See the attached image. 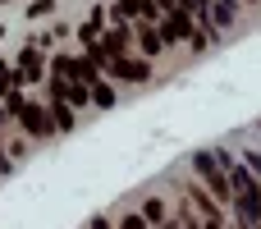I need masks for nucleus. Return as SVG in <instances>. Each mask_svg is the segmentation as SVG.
Segmentation results:
<instances>
[{"label":"nucleus","instance_id":"obj_1","mask_svg":"<svg viewBox=\"0 0 261 229\" xmlns=\"http://www.w3.org/2000/svg\"><path fill=\"white\" fill-rule=\"evenodd\" d=\"M229 184H234V202H239V220L257 225L261 220V184L248 165H229Z\"/></svg>","mask_w":261,"mask_h":229},{"label":"nucleus","instance_id":"obj_2","mask_svg":"<svg viewBox=\"0 0 261 229\" xmlns=\"http://www.w3.org/2000/svg\"><path fill=\"white\" fill-rule=\"evenodd\" d=\"M193 170L206 179V188H211V197H216V202H234V184H229V174L220 170L216 151H197V156H193Z\"/></svg>","mask_w":261,"mask_h":229},{"label":"nucleus","instance_id":"obj_3","mask_svg":"<svg viewBox=\"0 0 261 229\" xmlns=\"http://www.w3.org/2000/svg\"><path fill=\"white\" fill-rule=\"evenodd\" d=\"M9 115H14V119L23 124V133H32V138H50V133H55L50 110H41V106L23 101V96H9Z\"/></svg>","mask_w":261,"mask_h":229},{"label":"nucleus","instance_id":"obj_4","mask_svg":"<svg viewBox=\"0 0 261 229\" xmlns=\"http://www.w3.org/2000/svg\"><path fill=\"white\" fill-rule=\"evenodd\" d=\"M106 69H110V73H115L119 83H147V78H151V64H147V60H128V55L110 60Z\"/></svg>","mask_w":261,"mask_h":229},{"label":"nucleus","instance_id":"obj_5","mask_svg":"<svg viewBox=\"0 0 261 229\" xmlns=\"http://www.w3.org/2000/svg\"><path fill=\"white\" fill-rule=\"evenodd\" d=\"M161 37H165V41L193 37V18H188V9H184V5H174V9L165 14V28H161Z\"/></svg>","mask_w":261,"mask_h":229},{"label":"nucleus","instance_id":"obj_6","mask_svg":"<svg viewBox=\"0 0 261 229\" xmlns=\"http://www.w3.org/2000/svg\"><path fill=\"white\" fill-rule=\"evenodd\" d=\"M115 14H119V18H156V5H151V0H119Z\"/></svg>","mask_w":261,"mask_h":229},{"label":"nucleus","instance_id":"obj_7","mask_svg":"<svg viewBox=\"0 0 261 229\" xmlns=\"http://www.w3.org/2000/svg\"><path fill=\"white\" fill-rule=\"evenodd\" d=\"M138 46H142V55L151 60V55H161V50H165V37H161L156 28H147V23H142V28H138Z\"/></svg>","mask_w":261,"mask_h":229},{"label":"nucleus","instance_id":"obj_8","mask_svg":"<svg viewBox=\"0 0 261 229\" xmlns=\"http://www.w3.org/2000/svg\"><path fill=\"white\" fill-rule=\"evenodd\" d=\"M50 124H55L60 133H69V129H73V110H69V101H60V96L50 101Z\"/></svg>","mask_w":261,"mask_h":229},{"label":"nucleus","instance_id":"obj_9","mask_svg":"<svg viewBox=\"0 0 261 229\" xmlns=\"http://www.w3.org/2000/svg\"><path fill=\"white\" fill-rule=\"evenodd\" d=\"M193 202H197V211L206 216V225H220V202H216V197H206L202 188H193Z\"/></svg>","mask_w":261,"mask_h":229},{"label":"nucleus","instance_id":"obj_10","mask_svg":"<svg viewBox=\"0 0 261 229\" xmlns=\"http://www.w3.org/2000/svg\"><path fill=\"white\" fill-rule=\"evenodd\" d=\"M234 14H239V0H216V18H211V28H229Z\"/></svg>","mask_w":261,"mask_h":229},{"label":"nucleus","instance_id":"obj_11","mask_svg":"<svg viewBox=\"0 0 261 229\" xmlns=\"http://www.w3.org/2000/svg\"><path fill=\"white\" fill-rule=\"evenodd\" d=\"M18 78H28V83L41 78V55H37V50H23V69H18Z\"/></svg>","mask_w":261,"mask_h":229},{"label":"nucleus","instance_id":"obj_12","mask_svg":"<svg viewBox=\"0 0 261 229\" xmlns=\"http://www.w3.org/2000/svg\"><path fill=\"white\" fill-rule=\"evenodd\" d=\"M142 216H147V220H156V225H161V220H165V202H161V197H151V202H147V207H142Z\"/></svg>","mask_w":261,"mask_h":229},{"label":"nucleus","instance_id":"obj_13","mask_svg":"<svg viewBox=\"0 0 261 229\" xmlns=\"http://www.w3.org/2000/svg\"><path fill=\"white\" fill-rule=\"evenodd\" d=\"M92 101H96V106H110V101H115V92H110L106 83H92Z\"/></svg>","mask_w":261,"mask_h":229},{"label":"nucleus","instance_id":"obj_14","mask_svg":"<svg viewBox=\"0 0 261 229\" xmlns=\"http://www.w3.org/2000/svg\"><path fill=\"white\" fill-rule=\"evenodd\" d=\"M119 229H147V216H138V211H128V216L119 220Z\"/></svg>","mask_w":261,"mask_h":229},{"label":"nucleus","instance_id":"obj_15","mask_svg":"<svg viewBox=\"0 0 261 229\" xmlns=\"http://www.w3.org/2000/svg\"><path fill=\"white\" fill-rule=\"evenodd\" d=\"M5 87H9V69L0 64V92H5Z\"/></svg>","mask_w":261,"mask_h":229},{"label":"nucleus","instance_id":"obj_16","mask_svg":"<svg viewBox=\"0 0 261 229\" xmlns=\"http://www.w3.org/2000/svg\"><path fill=\"white\" fill-rule=\"evenodd\" d=\"M92 229H110V220H101V216H96V220H92Z\"/></svg>","mask_w":261,"mask_h":229},{"label":"nucleus","instance_id":"obj_17","mask_svg":"<svg viewBox=\"0 0 261 229\" xmlns=\"http://www.w3.org/2000/svg\"><path fill=\"white\" fill-rule=\"evenodd\" d=\"M202 229H225V225H202Z\"/></svg>","mask_w":261,"mask_h":229},{"label":"nucleus","instance_id":"obj_18","mask_svg":"<svg viewBox=\"0 0 261 229\" xmlns=\"http://www.w3.org/2000/svg\"><path fill=\"white\" fill-rule=\"evenodd\" d=\"M0 124H5V115H0Z\"/></svg>","mask_w":261,"mask_h":229}]
</instances>
